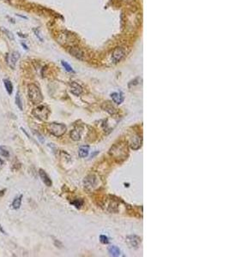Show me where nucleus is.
Here are the masks:
<instances>
[{"label":"nucleus","mask_w":229,"mask_h":257,"mask_svg":"<svg viewBox=\"0 0 229 257\" xmlns=\"http://www.w3.org/2000/svg\"><path fill=\"white\" fill-rule=\"evenodd\" d=\"M125 56V51L124 49L122 48H116L113 52V55H112V61L114 63V64H117L120 61L122 58H124Z\"/></svg>","instance_id":"nucleus-7"},{"label":"nucleus","mask_w":229,"mask_h":257,"mask_svg":"<svg viewBox=\"0 0 229 257\" xmlns=\"http://www.w3.org/2000/svg\"><path fill=\"white\" fill-rule=\"evenodd\" d=\"M34 33H35V35H36V36L38 37V39H40V41H42V40H43V39H42V38H41V37L40 36V33H39V29H38V28H34Z\"/></svg>","instance_id":"nucleus-24"},{"label":"nucleus","mask_w":229,"mask_h":257,"mask_svg":"<svg viewBox=\"0 0 229 257\" xmlns=\"http://www.w3.org/2000/svg\"><path fill=\"white\" fill-rule=\"evenodd\" d=\"M4 87H5V89H6L7 93L10 95L13 92L12 82H11L9 79H4Z\"/></svg>","instance_id":"nucleus-16"},{"label":"nucleus","mask_w":229,"mask_h":257,"mask_svg":"<svg viewBox=\"0 0 229 257\" xmlns=\"http://www.w3.org/2000/svg\"><path fill=\"white\" fill-rule=\"evenodd\" d=\"M50 114V110L48 109L46 105H39L33 111V115L40 120L45 121L48 118V116Z\"/></svg>","instance_id":"nucleus-3"},{"label":"nucleus","mask_w":229,"mask_h":257,"mask_svg":"<svg viewBox=\"0 0 229 257\" xmlns=\"http://www.w3.org/2000/svg\"><path fill=\"white\" fill-rule=\"evenodd\" d=\"M102 108L104 109V111H106L107 112H108L110 114H115V113H117V111H118L117 109L113 105V104L111 102H108V101L103 103Z\"/></svg>","instance_id":"nucleus-11"},{"label":"nucleus","mask_w":229,"mask_h":257,"mask_svg":"<svg viewBox=\"0 0 229 257\" xmlns=\"http://www.w3.org/2000/svg\"><path fill=\"white\" fill-rule=\"evenodd\" d=\"M0 156L2 157H5V158H8L10 156V153L9 151L7 150L6 148L0 146Z\"/></svg>","instance_id":"nucleus-20"},{"label":"nucleus","mask_w":229,"mask_h":257,"mask_svg":"<svg viewBox=\"0 0 229 257\" xmlns=\"http://www.w3.org/2000/svg\"><path fill=\"white\" fill-rule=\"evenodd\" d=\"M100 241H101V243L103 244H109V239L106 235H101V236H100Z\"/></svg>","instance_id":"nucleus-23"},{"label":"nucleus","mask_w":229,"mask_h":257,"mask_svg":"<svg viewBox=\"0 0 229 257\" xmlns=\"http://www.w3.org/2000/svg\"><path fill=\"white\" fill-rule=\"evenodd\" d=\"M71 204L74 205L76 208H80L83 204V201L81 199H76L75 201H71Z\"/></svg>","instance_id":"nucleus-21"},{"label":"nucleus","mask_w":229,"mask_h":257,"mask_svg":"<svg viewBox=\"0 0 229 257\" xmlns=\"http://www.w3.org/2000/svg\"><path fill=\"white\" fill-rule=\"evenodd\" d=\"M4 191H5V189H3V190H2V191H0V196H2V195H4Z\"/></svg>","instance_id":"nucleus-28"},{"label":"nucleus","mask_w":229,"mask_h":257,"mask_svg":"<svg viewBox=\"0 0 229 257\" xmlns=\"http://www.w3.org/2000/svg\"><path fill=\"white\" fill-rule=\"evenodd\" d=\"M22 45L23 46V48H24L25 50H28V46H27V45H26L24 43H22Z\"/></svg>","instance_id":"nucleus-27"},{"label":"nucleus","mask_w":229,"mask_h":257,"mask_svg":"<svg viewBox=\"0 0 229 257\" xmlns=\"http://www.w3.org/2000/svg\"><path fill=\"white\" fill-rule=\"evenodd\" d=\"M70 137L74 141H79L81 138V132L78 129H73L70 132Z\"/></svg>","instance_id":"nucleus-17"},{"label":"nucleus","mask_w":229,"mask_h":257,"mask_svg":"<svg viewBox=\"0 0 229 257\" xmlns=\"http://www.w3.org/2000/svg\"><path fill=\"white\" fill-rule=\"evenodd\" d=\"M70 92H71L74 95L79 96L80 94H82V93H83V88H82L79 84L76 83L75 82H70Z\"/></svg>","instance_id":"nucleus-8"},{"label":"nucleus","mask_w":229,"mask_h":257,"mask_svg":"<svg viewBox=\"0 0 229 257\" xmlns=\"http://www.w3.org/2000/svg\"><path fill=\"white\" fill-rule=\"evenodd\" d=\"M47 128L51 135L56 137H60L64 135L67 130L66 126L63 123H51L47 125Z\"/></svg>","instance_id":"nucleus-2"},{"label":"nucleus","mask_w":229,"mask_h":257,"mask_svg":"<svg viewBox=\"0 0 229 257\" xmlns=\"http://www.w3.org/2000/svg\"><path fill=\"white\" fill-rule=\"evenodd\" d=\"M89 153V146H82L81 148H79V152L78 154L81 158H85L88 156V154Z\"/></svg>","instance_id":"nucleus-15"},{"label":"nucleus","mask_w":229,"mask_h":257,"mask_svg":"<svg viewBox=\"0 0 229 257\" xmlns=\"http://www.w3.org/2000/svg\"><path fill=\"white\" fill-rule=\"evenodd\" d=\"M22 197L23 195H20L18 196H16L12 202V207L14 209L17 210L21 207V205H22Z\"/></svg>","instance_id":"nucleus-12"},{"label":"nucleus","mask_w":229,"mask_h":257,"mask_svg":"<svg viewBox=\"0 0 229 257\" xmlns=\"http://www.w3.org/2000/svg\"><path fill=\"white\" fill-rule=\"evenodd\" d=\"M4 161L2 159H0V169L4 166Z\"/></svg>","instance_id":"nucleus-25"},{"label":"nucleus","mask_w":229,"mask_h":257,"mask_svg":"<svg viewBox=\"0 0 229 257\" xmlns=\"http://www.w3.org/2000/svg\"><path fill=\"white\" fill-rule=\"evenodd\" d=\"M111 98L113 100V101L114 103H116L117 105H120L123 103L125 98H124V94L122 93H118V92H115V93H113L111 94Z\"/></svg>","instance_id":"nucleus-10"},{"label":"nucleus","mask_w":229,"mask_h":257,"mask_svg":"<svg viewBox=\"0 0 229 257\" xmlns=\"http://www.w3.org/2000/svg\"><path fill=\"white\" fill-rule=\"evenodd\" d=\"M61 64H62V65L64 67V69L68 71V72H74L73 69H72V67H71L69 64H67L66 62H64V61H61Z\"/></svg>","instance_id":"nucleus-22"},{"label":"nucleus","mask_w":229,"mask_h":257,"mask_svg":"<svg viewBox=\"0 0 229 257\" xmlns=\"http://www.w3.org/2000/svg\"><path fill=\"white\" fill-rule=\"evenodd\" d=\"M39 174H40V178H41L42 182L44 183L45 184L47 187H51V184H52V182H51V178H49V176L46 174V172H45L44 170L40 169Z\"/></svg>","instance_id":"nucleus-9"},{"label":"nucleus","mask_w":229,"mask_h":257,"mask_svg":"<svg viewBox=\"0 0 229 257\" xmlns=\"http://www.w3.org/2000/svg\"><path fill=\"white\" fill-rule=\"evenodd\" d=\"M142 139L141 135H138V134H135L130 138L129 145H130L131 149L138 150L142 146Z\"/></svg>","instance_id":"nucleus-4"},{"label":"nucleus","mask_w":229,"mask_h":257,"mask_svg":"<svg viewBox=\"0 0 229 257\" xmlns=\"http://www.w3.org/2000/svg\"><path fill=\"white\" fill-rule=\"evenodd\" d=\"M20 58V53L18 51H13L12 53L9 54L7 53L6 54V63L9 64V66L14 70L15 67H16V62L17 60Z\"/></svg>","instance_id":"nucleus-5"},{"label":"nucleus","mask_w":229,"mask_h":257,"mask_svg":"<svg viewBox=\"0 0 229 257\" xmlns=\"http://www.w3.org/2000/svg\"><path fill=\"white\" fill-rule=\"evenodd\" d=\"M70 52L71 55H73L74 57H76V58L80 59V60H83V52L82 51H80L77 48H72L70 49Z\"/></svg>","instance_id":"nucleus-14"},{"label":"nucleus","mask_w":229,"mask_h":257,"mask_svg":"<svg viewBox=\"0 0 229 257\" xmlns=\"http://www.w3.org/2000/svg\"><path fill=\"white\" fill-rule=\"evenodd\" d=\"M28 95L30 101L34 105H40L43 101L41 91L35 84H29L28 86Z\"/></svg>","instance_id":"nucleus-1"},{"label":"nucleus","mask_w":229,"mask_h":257,"mask_svg":"<svg viewBox=\"0 0 229 257\" xmlns=\"http://www.w3.org/2000/svg\"><path fill=\"white\" fill-rule=\"evenodd\" d=\"M15 101H16V105L18 106V108H19L21 111H22V110H23V107H22V100H21V97H20V94H19V92H18V91L16 92V100H15Z\"/></svg>","instance_id":"nucleus-18"},{"label":"nucleus","mask_w":229,"mask_h":257,"mask_svg":"<svg viewBox=\"0 0 229 257\" xmlns=\"http://www.w3.org/2000/svg\"><path fill=\"white\" fill-rule=\"evenodd\" d=\"M125 242L131 248H137L141 244V238L136 235H130L126 237Z\"/></svg>","instance_id":"nucleus-6"},{"label":"nucleus","mask_w":229,"mask_h":257,"mask_svg":"<svg viewBox=\"0 0 229 257\" xmlns=\"http://www.w3.org/2000/svg\"><path fill=\"white\" fill-rule=\"evenodd\" d=\"M1 31L3 33H5V35H6L8 38L10 39V40H14V34H13L12 33L10 32V30H8V29H6V28H4V27H1Z\"/></svg>","instance_id":"nucleus-19"},{"label":"nucleus","mask_w":229,"mask_h":257,"mask_svg":"<svg viewBox=\"0 0 229 257\" xmlns=\"http://www.w3.org/2000/svg\"><path fill=\"white\" fill-rule=\"evenodd\" d=\"M108 253L112 256H119L121 251L117 246H110L108 248Z\"/></svg>","instance_id":"nucleus-13"},{"label":"nucleus","mask_w":229,"mask_h":257,"mask_svg":"<svg viewBox=\"0 0 229 257\" xmlns=\"http://www.w3.org/2000/svg\"><path fill=\"white\" fill-rule=\"evenodd\" d=\"M0 231H1V232H2V233H4V235H6V233H5V231H4V229H3V228H2V226H1V225H0Z\"/></svg>","instance_id":"nucleus-26"}]
</instances>
